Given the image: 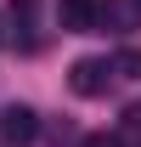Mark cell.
I'll return each instance as SVG.
<instances>
[{
	"label": "cell",
	"instance_id": "cell-6",
	"mask_svg": "<svg viewBox=\"0 0 141 147\" xmlns=\"http://www.w3.org/2000/svg\"><path fill=\"white\" fill-rule=\"evenodd\" d=\"M113 74H141V57H136V51H124L119 62H113Z\"/></svg>",
	"mask_w": 141,
	"mask_h": 147
},
{
	"label": "cell",
	"instance_id": "cell-2",
	"mask_svg": "<svg viewBox=\"0 0 141 147\" xmlns=\"http://www.w3.org/2000/svg\"><path fill=\"white\" fill-rule=\"evenodd\" d=\"M34 136H40L34 108H23V102H17V108H6V113H0V142H6V147H28Z\"/></svg>",
	"mask_w": 141,
	"mask_h": 147
},
{
	"label": "cell",
	"instance_id": "cell-1",
	"mask_svg": "<svg viewBox=\"0 0 141 147\" xmlns=\"http://www.w3.org/2000/svg\"><path fill=\"white\" fill-rule=\"evenodd\" d=\"M107 85H113V62L107 57H79L68 68V91L73 96H107Z\"/></svg>",
	"mask_w": 141,
	"mask_h": 147
},
{
	"label": "cell",
	"instance_id": "cell-5",
	"mask_svg": "<svg viewBox=\"0 0 141 147\" xmlns=\"http://www.w3.org/2000/svg\"><path fill=\"white\" fill-rule=\"evenodd\" d=\"M34 11H40V0H11V17H17V28H28V23H34Z\"/></svg>",
	"mask_w": 141,
	"mask_h": 147
},
{
	"label": "cell",
	"instance_id": "cell-4",
	"mask_svg": "<svg viewBox=\"0 0 141 147\" xmlns=\"http://www.w3.org/2000/svg\"><path fill=\"white\" fill-rule=\"evenodd\" d=\"M119 142H136V147H141V108H130V113H124V130H119Z\"/></svg>",
	"mask_w": 141,
	"mask_h": 147
},
{
	"label": "cell",
	"instance_id": "cell-7",
	"mask_svg": "<svg viewBox=\"0 0 141 147\" xmlns=\"http://www.w3.org/2000/svg\"><path fill=\"white\" fill-rule=\"evenodd\" d=\"M79 147H124V142H119V136H107V130H96V136H85Z\"/></svg>",
	"mask_w": 141,
	"mask_h": 147
},
{
	"label": "cell",
	"instance_id": "cell-8",
	"mask_svg": "<svg viewBox=\"0 0 141 147\" xmlns=\"http://www.w3.org/2000/svg\"><path fill=\"white\" fill-rule=\"evenodd\" d=\"M136 6H141V0H136Z\"/></svg>",
	"mask_w": 141,
	"mask_h": 147
},
{
	"label": "cell",
	"instance_id": "cell-3",
	"mask_svg": "<svg viewBox=\"0 0 141 147\" xmlns=\"http://www.w3.org/2000/svg\"><path fill=\"white\" fill-rule=\"evenodd\" d=\"M56 17L68 34H90V17H96V0H56Z\"/></svg>",
	"mask_w": 141,
	"mask_h": 147
}]
</instances>
